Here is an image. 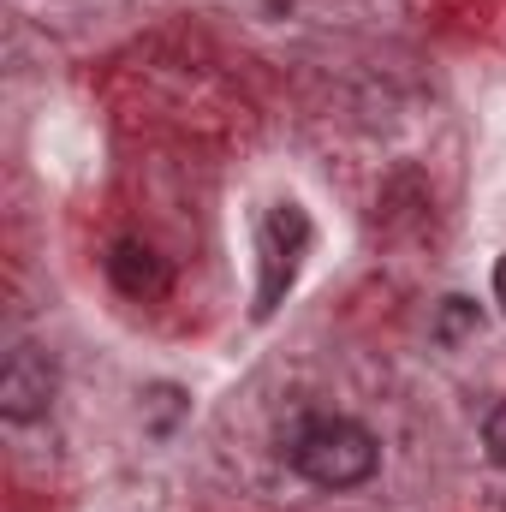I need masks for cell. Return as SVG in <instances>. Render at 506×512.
<instances>
[{"mask_svg":"<svg viewBox=\"0 0 506 512\" xmlns=\"http://www.w3.org/2000/svg\"><path fill=\"white\" fill-rule=\"evenodd\" d=\"M286 459L316 489H358V483L376 477L381 447H376V435L364 423H352V417H310L286 441Z\"/></svg>","mask_w":506,"mask_h":512,"instance_id":"cell-1","label":"cell"},{"mask_svg":"<svg viewBox=\"0 0 506 512\" xmlns=\"http://www.w3.org/2000/svg\"><path fill=\"white\" fill-rule=\"evenodd\" d=\"M495 298H501V310H506V256L495 262Z\"/></svg>","mask_w":506,"mask_h":512,"instance_id":"cell-6","label":"cell"},{"mask_svg":"<svg viewBox=\"0 0 506 512\" xmlns=\"http://www.w3.org/2000/svg\"><path fill=\"white\" fill-rule=\"evenodd\" d=\"M477 322H483V310H477L471 298H447L441 316H435V340H441V346H459L465 334H477Z\"/></svg>","mask_w":506,"mask_h":512,"instance_id":"cell-4","label":"cell"},{"mask_svg":"<svg viewBox=\"0 0 506 512\" xmlns=\"http://www.w3.org/2000/svg\"><path fill=\"white\" fill-rule=\"evenodd\" d=\"M54 405V364L42 358V352H12L6 358V370H0V411L12 417V423H30V417H42Z\"/></svg>","mask_w":506,"mask_h":512,"instance_id":"cell-2","label":"cell"},{"mask_svg":"<svg viewBox=\"0 0 506 512\" xmlns=\"http://www.w3.org/2000/svg\"><path fill=\"white\" fill-rule=\"evenodd\" d=\"M108 274H114V286L131 292V298H161L167 292V262L149 251V245H120V251L108 256Z\"/></svg>","mask_w":506,"mask_h":512,"instance_id":"cell-3","label":"cell"},{"mask_svg":"<svg viewBox=\"0 0 506 512\" xmlns=\"http://www.w3.org/2000/svg\"><path fill=\"white\" fill-rule=\"evenodd\" d=\"M483 447H489V459L506 471V399L489 411V423H483Z\"/></svg>","mask_w":506,"mask_h":512,"instance_id":"cell-5","label":"cell"}]
</instances>
